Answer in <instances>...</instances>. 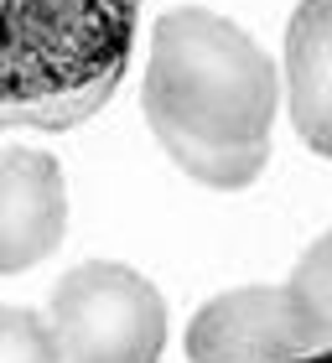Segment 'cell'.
Listing matches in <instances>:
<instances>
[{"mask_svg":"<svg viewBox=\"0 0 332 363\" xmlns=\"http://www.w3.org/2000/svg\"><path fill=\"white\" fill-rule=\"evenodd\" d=\"M296 363H332V353H311V358H296Z\"/></svg>","mask_w":332,"mask_h":363,"instance_id":"obj_9","label":"cell"},{"mask_svg":"<svg viewBox=\"0 0 332 363\" xmlns=\"http://www.w3.org/2000/svg\"><path fill=\"white\" fill-rule=\"evenodd\" d=\"M182 342L192 363H296L317 353L286 286H234L208 296Z\"/></svg>","mask_w":332,"mask_h":363,"instance_id":"obj_4","label":"cell"},{"mask_svg":"<svg viewBox=\"0 0 332 363\" xmlns=\"http://www.w3.org/2000/svg\"><path fill=\"white\" fill-rule=\"evenodd\" d=\"M0 363H62L52 322L31 306H6L0 311Z\"/></svg>","mask_w":332,"mask_h":363,"instance_id":"obj_8","label":"cell"},{"mask_svg":"<svg viewBox=\"0 0 332 363\" xmlns=\"http://www.w3.org/2000/svg\"><path fill=\"white\" fill-rule=\"evenodd\" d=\"M280 68L239 21L208 6H172L145 52V125L177 172L239 192L270 161Z\"/></svg>","mask_w":332,"mask_h":363,"instance_id":"obj_1","label":"cell"},{"mask_svg":"<svg viewBox=\"0 0 332 363\" xmlns=\"http://www.w3.org/2000/svg\"><path fill=\"white\" fill-rule=\"evenodd\" d=\"M62 363H161L166 296L120 259H83L47 306Z\"/></svg>","mask_w":332,"mask_h":363,"instance_id":"obj_3","label":"cell"},{"mask_svg":"<svg viewBox=\"0 0 332 363\" xmlns=\"http://www.w3.org/2000/svg\"><path fill=\"white\" fill-rule=\"evenodd\" d=\"M68 228V182L47 151H0V275L42 265Z\"/></svg>","mask_w":332,"mask_h":363,"instance_id":"obj_5","label":"cell"},{"mask_svg":"<svg viewBox=\"0 0 332 363\" xmlns=\"http://www.w3.org/2000/svg\"><path fill=\"white\" fill-rule=\"evenodd\" d=\"M0 6H6L0 125L37 135L89 125L130 73L145 0H0Z\"/></svg>","mask_w":332,"mask_h":363,"instance_id":"obj_2","label":"cell"},{"mask_svg":"<svg viewBox=\"0 0 332 363\" xmlns=\"http://www.w3.org/2000/svg\"><path fill=\"white\" fill-rule=\"evenodd\" d=\"M296 311H301L311 342H317V353H332V228L322 239L306 244V255L296 259V270L286 280Z\"/></svg>","mask_w":332,"mask_h":363,"instance_id":"obj_7","label":"cell"},{"mask_svg":"<svg viewBox=\"0 0 332 363\" xmlns=\"http://www.w3.org/2000/svg\"><path fill=\"white\" fill-rule=\"evenodd\" d=\"M280 89L291 125L317 156H332V0H301L286 21Z\"/></svg>","mask_w":332,"mask_h":363,"instance_id":"obj_6","label":"cell"}]
</instances>
